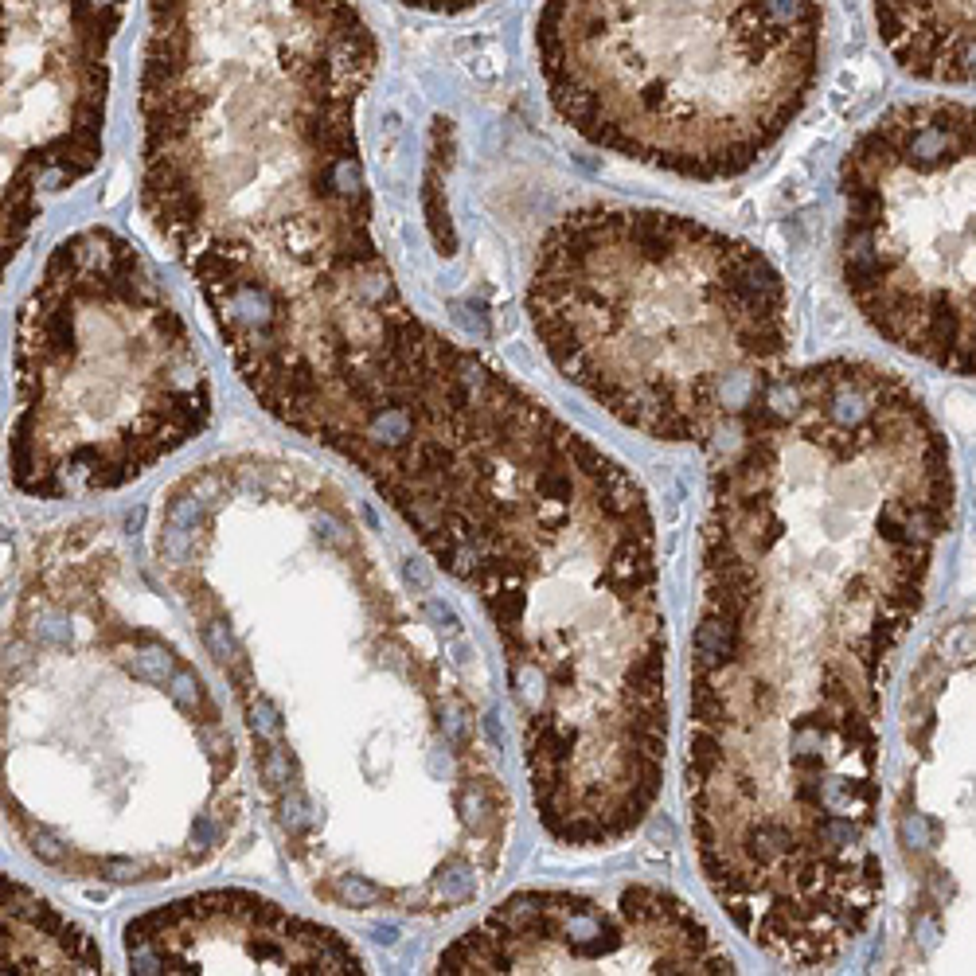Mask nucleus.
<instances>
[{
	"instance_id": "f257e3e1",
	"label": "nucleus",
	"mask_w": 976,
	"mask_h": 976,
	"mask_svg": "<svg viewBox=\"0 0 976 976\" xmlns=\"http://www.w3.org/2000/svg\"><path fill=\"white\" fill-rule=\"evenodd\" d=\"M141 207L254 403L364 477L488 610L633 473L414 313L375 239L352 0H145Z\"/></svg>"
},
{
	"instance_id": "f03ea898",
	"label": "nucleus",
	"mask_w": 976,
	"mask_h": 976,
	"mask_svg": "<svg viewBox=\"0 0 976 976\" xmlns=\"http://www.w3.org/2000/svg\"><path fill=\"white\" fill-rule=\"evenodd\" d=\"M953 512L941 422L871 360L777 371L711 477L684 797L707 891L777 965L832 969L879 914L883 699Z\"/></svg>"
},
{
	"instance_id": "7ed1b4c3",
	"label": "nucleus",
	"mask_w": 976,
	"mask_h": 976,
	"mask_svg": "<svg viewBox=\"0 0 976 976\" xmlns=\"http://www.w3.org/2000/svg\"><path fill=\"white\" fill-rule=\"evenodd\" d=\"M149 555L239 707L301 887L442 922L496 883L512 789L446 633L336 477L219 453L161 492Z\"/></svg>"
},
{
	"instance_id": "20e7f679",
	"label": "nucleus",
	"mask_w": 976,
	"mask_h": 976,
	"mask_svg": "<svg viewBox=\"0 0 976 976\" xmlns=\"http://www.w3.org/2000/svg\"><path fill=\"white\" fill-rule=\"evenodd\" d=\"M4 824L59 879L145 887L246 824L223 699L106 520L43 528L4 613Z\"/></svg>"
},
{
	"instance_id": "39448f33",
	"label": "nucleus",
	"mask_w": 976,
	"mask_h": 976,
	"mask_svg": "<svg viewBox=\"0 0 976 976\" xmlns=\"http://www.w3.org/2000/svg\"><path fill=\"white\" fill-rule=\"evenodd\" d=\"M528 317L567 383L664 446L738 430L793 340L770 258L664 207L567 211L539 243Z\"/></svg>"
},
{
	"instance_id": "423d86ee",
	"label": "nucleus",
	"mask_w": 976,
	"mask_h": 976,
	"mask_svg": "<svg viewBox=\"0 0 976 976\" xmlns=\"http://www.w3.org/2000/svg\"><path fill=\"white\" fill-rule=\"evenodd\" d=\"M535 63L594 149L719 184L805 114L824 63L820 0H543Z\"/></svg>"
},
{
	"instance_id": "0eeeda50",
	"label": "nucleus",
	"mask_w": 976,
	"mask_h": 976,
	"mask_svg": "<svg viewBox=\"0 0 976 976\" xmlns=\"http://www.w3.org/2000/svg\"><path fill=\"white\" fill-rule=\"evenodd\" d=\"M215 414L211 367L125 235L59 239L16 313L8 477L32 500L137 485Z\"/></svg>"
},
{
	"instance_id": "6e6552de",
	"label": "nucleus",
	"mask_w": 976,
	"mask_h": 976,
	"mask_svg": "<svg viewBox=\"0 0 976 976\" xmlns=\"http://www.w3.org/2000/svg\"><path fill=\"white\" fill-rule=\"evenodd\" d=\"M840 282L879 340L976 379V106L898 102L840 164Z\"/></svg>"
},
{
	"instance_id": "1a4fd4ad",
	"label": "nucleus",
	"mask_w": 976,
	"mask_h": 976,
	"mask_svg": "<svg viewBox=\"0 0 976 976\" xmlns=\"http://www.w3.org/2000/svg\"><path fill=\"white\" fill-rule=\"evenodd\" d=\"M887 973H976V613L941 625L898 707Z\"/></svg>"
},
{
	"instance_id": "9d476101",
	"label": "nucleus",
	"mask_w": 976,
	"mask_h": 976,
	"mask_svg": "<svg viewBox=\"0 0 976 976\" xmlns=\"http://www.w3.org/2000/svg\"><path fill=\"white\" fill-rule=\"evenodd\" d=\"M129 0H4V266L102 161L110 51Z\"/></svg>"
},
{
	"instance_id": "9b49d317",
	"label": "nucleus",
	"mask_w": 976,
	"mask_h": 976,
	"mask_svg": "<svg viewBox=\"0 0 976 976\" xmlns=\"http://www.w3.org/2000/svg\"><path fill=\"white\" fill-rule=\"evenodd\" d=\"M434 973H734V957L688 898L625 883L516 891L453 937Z\"/></svg>"
},
{
	"instance_id": "f8f14e48",
	"label": "nucleus",
	"mask_w": 976,
	"mask_h": 976,
	"mask_svg": "<svg viewBox=\"0 0 976 976\" xmlns=\"http://www.w3.org/2000/svg\"><path fill=\"white\" fill-rule=\"evenodd\" d=\"M122 953L129 973H371L340 930L239 887L192 891L129 918Z\"/></svg>"
},
{
	"instance_id": "ddd939ff",
	"label": "nucleus",
	"mask_w": 976,
	"mask_h": 976,
	"mask_svg": "<svg viewBox=\"0 0 976 976\" xmlns=\"http://www.w3.org/2000/svg\"><path fill=\"white\" fill-rule=\"evenodd\" d=\"M875 32L906 75L976 86V0H871Z\"/></svg>"
},
{
	"instance_id": "4468645a",
	"label": "nucleus",
	"mask_w": 976,
	"mask_h": 976,
	"mask_svg": "<svg viewBox=\"0 0 976 976\" xmlns=\"http://www.w3.org/2000/svg\"><path fill=\"white\" fill-rule=\"evenodd\" d=\"M4 973H106L102 945L47 895L4 875Z\"/></svg>"
},
{
	"instance_id": "2eb2a0df",
	"label": "nucleus",
	"mask_w": 976,
	"mask_h": 976,
	"mask_svg": "<svg viewBox=\"0 0 976 976\" xmlns=\"http://www.w3.org/2000/svg\"><path fill=\"white\" fill-rule=\"evenodd\" d=\"M407 8H418V12H434V16H453V12H469L485 0H399Z\"/></svg>"
}]
</instances>
